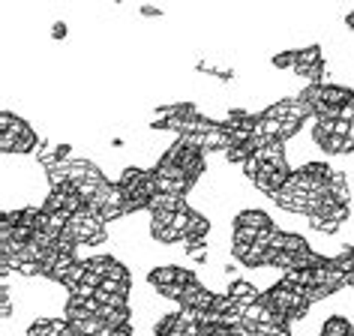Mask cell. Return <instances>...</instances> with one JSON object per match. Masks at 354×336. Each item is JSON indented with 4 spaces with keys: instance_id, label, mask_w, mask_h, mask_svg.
Returning a JSON list of instances; mask_svg holds the SVG:
<instances>
[{
    "instance_id": "cell-1",
    "label": "cell",
    "mask_w": 354,
    "mask_h": 336,
    "mask_svg": "<svg viewBox=\"0 0 354 336\" xmlns=\"http://www.w3.org/2000/svg\"><path fill=\"white\" fill-rule=\"evenodd\" d=\"M223 295H228V297L234 300V304H243V306H252V304H259V300L264 297L261 288L255 286V282H250V279H234V282H228Z\"/></svg>"
},
{
    "instance_id": "cell-2",
    "label": "cell",
    "mask_w": 354,
    "mask_h": 336,
    "mask_svg": "<svg viewBox=\"0 0 354 336\" xmlns=\"http://www.w3.org/2000/svg\"><path fill=\"white\" fill-rule=\"evenodd\" d=\"M232 225H241V228H255V232H264V228L273 225V219L268 210H259V207H246V210H237L234 223Z\"/></svg>"
},
{
    "instance_id": "cell-3",
    "label": "cell",
    "mask_w": 354,
    "mask_h": 336,
    "mask_svg": "<svg viewBox=\"0 0 354 336\" xmlns=\"http://www.w3.org/2000/svg\"><path fill=\"white\" fill-rule=\"evenodd\" d=\"M270 250H282V252H306V250H313L309 246V241L304 234H295V232H277L273 234V243H270Z\"/></svg>"
},
{
    "instance_id": "cell-4",
    "label": "cell",
    "mask_w": 354,
    "mask_h": 336,
    "mask_svg": "<svg viewBox=\"0 0 354 336\" xmlns=\"http://www.w3.org/2000/svg\"><path fill=\"white\" fill-rule=\"evenodd\" d=\"M318 336H354V324L342 312H330L318 324Z\"/></svg>"
},
{
    "instance_id": "cell-5",
    "label": "cell",
    "mask_w": 354,
    "mask_h": 336,
    "mask_svg": "<svg viewBox=\"0 0 354 336\" xmlns=\"http://www.w3.org/2000/svg\"><path fill=\"white\" fill-rule=\"evenodd\" d=\"M309 228H313L315 234H336L342 228V223H336L330 214H315V216H306Z\"/></svg>"
},
{
    "instance_id": "cell-6",
    "label": "cell",
    "mask_w": 354,
    "mask_h": 336,
    "mask_svg": "<svg viewBox=\"0 0 354 336\" xmlns=\"http://www.w3.org/2000/svg\"><path fill=\"white\" fill-rule=\"evenodd\" d=\"M252 156H255L252 141H250V144H232V147H228L225 153H223V159H225L228 165H243L246 159H252Z\"/></svg>"
},
{
    "instance_id": "cell-7",
    "label": "cell",
    "mask_w": 354,
    "mask_h": 336,
    "mask_svg": "<svg viewBox=\"0 0 354 336\" xmlns=\"http://www.w3.org/2000/svg\"><path fill=\"white\" fill-rule=\"evenodd\" d=\"M28 336H60V330L55 327L51 318H37V321H30Z\"/></svg>"
},
{
    "instance_id": "cell-8",
    "label": "cell",
    "mask_w": 354,
    "mask_h": 336,
    "mask_svg": "<svg viewBox=\"0 0 354 336\" xmlns=\"http://www.w3.org/2000/svg\"><path fill=\"white\" fill-rule=\"evenodd\" d=\"M270 64H273V69H295V64H297V48H286V51H279V55H273Z\"/></svg>"
},
{
    "instance_id": "cell-9",
    "label": "cell",
    "mask_w": 354,
    "mask_h": 336,
    "mask_svg": "<svg viewBox=\"0 0 354 336\" xmlns=\"http://www.w3.org/2000/svg\"><path fill=\"white\" fill-rule=\"evenodd\" d=\"M0 315L3 321H10L15 315V306H12V286H0Z\"/></svg>"
},
{
    "instance_id": "cell-10",
    "label": "cell",
    "mask_w": 354,
    "mask_h": 336,
    "mask_svg": "<svg viewBox=\"0 0 354 336\" xmlns=\"http://www.w3.org/2000/svg\"><path fill=\"white\" fill-rule=\"evenodd\" d=\"M69 37V24L66 21H55L51 24V39L60 42V39H66Z\"/></svg>"
},
{
    "instance_id": "cell-11",
    "label": "cell",
    "mask_w": 354,
    "mask_h": 336,
    "mask_svg": "<svg viewBox=\"0 0 354 336\" xmlns=\"http://www.w3.org/2000/svg\"><path fill=\"white\" fill-rule=\"evenodd\" d=\"M138 12L145 15V19H162V10H159V6H150V3L138 6Z\"/></svg>"
},
{
    "instance_id": "cell-12",
    "label": "cell",
    "mask_w": 354,
    "mask_h": 336,
    "mask_svg": "<svg viewBox=\"0 0 354 336\" xmlns=\"http://www.w3.org/2000/svg\"><path fill=\"white\" fill-rule=\"evenodd\" d=\"M109 336H136V330H132V324H123V327H111Z\"/></svg>"
},
{
    "instance_id": "cell-13",
    "label": "cell",
    "mask_w": 354,
    "mask_h": 336,
    "mask_svg": "<svg viewBox=\"0 0 354 336\" xmlns=\"http://www.w3.org/2000/svg\"><path fill=\"white\" fill-rule=\"evenodd\" d=\"M342 24H345V28H348V30H354V10H351V12H345Z\"/></svg>"
}]
</instances>
